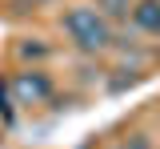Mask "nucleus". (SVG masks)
<instances>
[{
	"label": "nucleus",
	"mask_w": 160,
	"mask_h": 149,
	"mask_svg": "<svg viewBox=\"0 0 160 149\" xmlns=\"http://www.w3.org/2000/svg\"><path fill=\"white\" fill-rule=\"evenodd\" d=\"M64 32H68V36L76 41V48H84V52H100V48L112 44V28L104 20V12L92 8V4L68 8V12H64Z\"/></svg>",
	"instance_id": "1"
},
{
	"label": "nucleus",
	"mask_w": 160,
	"mask_h": 149,
	"mask_svg": "<svg viewBox=\"0 0 160 149\" xmlns=\"http://www.w3.org/2000/svg\"><path fill=\"white\" fill-rule=\"evenodd\" d=\"M12 93H16V105H40L52 97V85L44 73H20L12 81Z\"/></svg>",
	"instance_id": "2"
},
{
	"label": "nucleus",
	"mask_w": 160,
	"mask_h": 149,
	"mask_svg": "<svg viewBox=\"0 0 160 149\" xmlns=\"http://www.w3.org/2000/svg\"><path fill=\"white\" fill-rule=\"evenodd\" d=\"M132 20L144 32H160V0H140L136 8H132Z\"/></svg>",
	"instance_id": "3"
},
{
	"label": "nucleus",
	"mask_w": 160,
	"mask_h": 149,
	"mask_svg": "<svg viewBox=\"0 0 160 149\" xmlns=\"http://www.w3.org/2000/svg\"><path fill=\"white\" fill-rule=\"evenodd\" d=\"M100 4H104L112 16H124V12H128V0H100Z\"/></svg>",
	"instance_id": "4"
},
{
	"label": "nucleus",
	"mask_w": 160,
	"mask_h": 149,
	"mask_svg": "<svg viewBox=\"0 0 160 149\" xmlns=\"http://www.w3.org/2000/svg\"><path fill=\"white\" fill-rule=\"evenodd\" d=\"M0 109L8 113V85H4V81H0Z\"/></svg>",
	"instance_id": "5"
},
{
	"label": "nucleus",
	"mask_w": 160,
	"mask_h": 149,
	"mask_svg": "<svg viewBox=\"0 0 160 149\" xmlns=\"http://www.w3.org/2000/svg\"><path fill=\"white\" fill-rule=\"evenodd\" d=\"M132 149H144V141H140V137H136V141H132Z\"/></svg>",
	"instance_id": "6"
},
{
	"label": "nucleus",
	"mask_w": 160,
	"mask_h": 149,
	"mask_svg": "<svg viewBox=\"0 0 160 149\" xmlns=\"http://www.w3.org/2000/svg\"><path fill=\"white\" fill-rule=\"evenodd\" d=\"M24 4H48V0H24Z\"/></svg>",
	"instance_id": "7"
}]
</instances>
